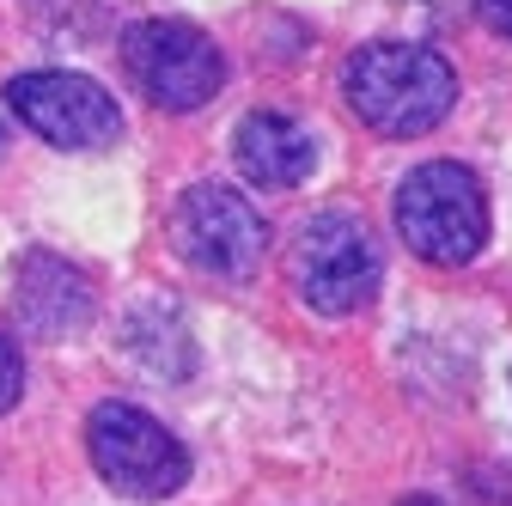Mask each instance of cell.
<instances>
[{
	"mask_svg": "<svg viewBox=\"0 0 512 506\" xmlns=\"http://www.w3.org/2000/svg\"><path fill=\"white\" fill-rule=\"evenodd\" d=\"M25 391V360H19V342L0 330V409H13Z\"/></svg>",
	"mask_w": 512,
	"mask_h": 506,
	"instance_id": "cell-10",
	"label": "cell"
},
{
	"mask_svg": "<svg viewBox=\"0 0 512 506\" xmlns=\"http://www.w3.org/2000/svg\"><path fill=\"white\" fill-rule=\"evenodd\" d=\"M397 232L433 269H464L488 244V189L470 165L433 159L397 183Z\"/></svg>",
	"mask_w": 512,
	"mask_h": 506,
	"instance_id": "cell-2",
	"label": "cell"
},
{
	"mask_svg": "<svg viewBox=\"0 0 512 506\" xmlns=\"http://www.w3.org/2000/svg\"><path fill=\"white\" fill-rule=\"evenodd\" d=\"M378 244L372 232L354 220V214H317L299 226V244H293V287L311 311L324 318H348V311L372 305L378 293Z\"/></svg>",
	"mask_w": 512,
	"mask_h": 506,
	"instance_id": "cell-5",
	"label": "cell"
},
{
	"mask_svg": "<svg viewBox=\"0 0 512 506\" xmlns=\"http://www.w3.org/2000/svg\"><path fill=\"white\" fill-rule=\"evenodd\" d=\"M86 452H92L98 476L128 500H171L189 482L183 439L135 403H98L86 421Z\"/></svg>",
	"mask_w": 512,
	"mask_h": 506,
	"instance_id": "cell-3",
	"label": "cell"
},
{
	"mask_svg": "<svg viewBox=\"0 0 512 506\" xmlns=\"http://www.w3.org/2000/svg\"><path fill=\"white\" fill-rule=\"evenodd\" d=\"M397 506H445L439 494H409V500H397Z\"/></svg>",
	"mask_w": 512,
	"mask_h": 506,
	"instance_id": "cell-12",
	"label": "cell"
},
{
	"mask_svg": "<svg viewBox=\"0 0 512 506\" xmlns=\"http://www.w3.org/2000/svg\"><path fill=\"white\" fill-rule=\"evenodd\" d=\"M482 7V19H488V31H500V37H512V0H476Z\"/></svg>",
	"mask_w": 512,
	"mask_h": 506,
	"instance_id": "cell-11",
	"label": "cell"
},
{
	"mask_svg": "<svg viewBox=\"0 0 512 506\" xmlns=\"http://www.w3.org/2000/svg\"><path fill=\"white\" fill-rule=\"evenodd\" d=\"M7 110L31 135H43L49 147H68V153H98V147H116L122 135L116 98L92 74H68V68H31L7 80Z\"/></svg>",
	"mask_w": 512,
	"mask_h": 506,
	"instance_id": "cell-6",
	"label": "cell"
},
{
	"mask_svg": "<svg viewBox=\"0 0 512 506\" xmlns=\"http://www.w3.org/2000/svg\"><path fill=\"white\" fill-rule=\"evenodd\" d=\"M122 68H128V80H135L141 98H153L171 116L202 110L220 92V80H226V61H220L214 37L202 25H189V19H141V25H128Z\"/></svg>",
	"mask_w": 512,
	"mask_h": 506,
	"instance_id": "cell-4",
	"label": "cell"
},
{
	"mask_svg": "<svg viewBox=\"0 0 512 506\" xmlns=\"http://www.w3.org/2000/svg\"><path fill=\"white\" fill-rule=\"evenodd\" d=\"M342 98L366 129L409 141V135H427L452 116L458 74L427 43H366L342 68Z\"/></svg>",
	"mask_w": 512,
	"mask_h": 506,
	"instance_id": "cell-1",
	"label": "cell"
},
{
	"mask_svg": "<svg viewBox=\"0 0 512 506\" xmlns=\"http://www.w3.org/2000/svg\"><path fill=\"white\" fill-rule=\"evenodd\" d=\"M13 305H19V324L37 330V336H68L92 318V281L74 269L49 257V250H31V257L19 263L13 275Z\"/></svg>",
	"mask_w": 512,
	"mask_h": 506,
	"instance_id": "cell-9",
	"label": "cell"
},
{
	"mask_svg": "<svg viewBox=\"0 0 512 506\" xmlns=\"http://www.w3.org/2000/svg\"><path fill=\"white\" fill-rule=\"evenodd\" d=\"M232 159L256 189H293L317 165V141L287 110H250L232 129Z\"/></svg>",
	"mask_w": 512,
	"mask_h": 506,
	"instance_id": "cell-8",
	"label": "cell"
},
{
	"mask_svg": "<svg viewBox=\"0 0 512 506\" xmlns=\"http://www.w3.org/2000/svg\"><path fill=\"white\" fill-rule=\"evenodd\" d=\"M165 232L177 244V257L202 275H250L269 244L263 214L250 208V196H238L226 183H189L165 220Z\"/></svg>",
	"mask_w": 512,
	"mask_h": 506,
	"instance_id": "cell-7",
	"label": "cell"
}]
</instances>
